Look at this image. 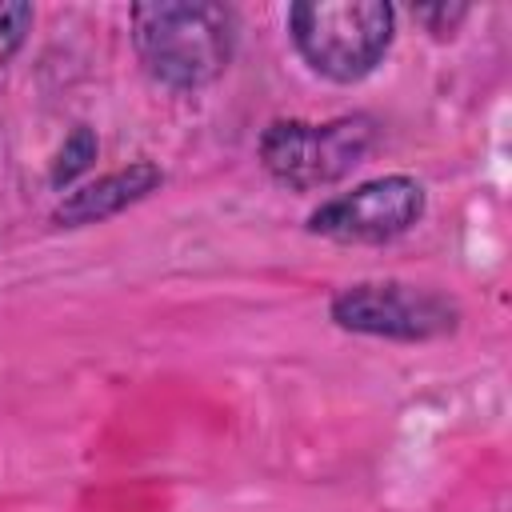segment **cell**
<instances>
[{"label":"cell","instance_id":"7","mask_svg":"<svg viewBox=\"0 0 512 512\" xmlns=\"http://www.w3.org/2000/svg\"><path fill=\"white\" fill-rule=\"evenodd\" d=\"M92 156H96V136H92L88 128H76V132L64 140V148H60V156H56V164H52V188H60V184H68L72 176H80Z\"/></svg>","mask_w":512,"mask_h":512},{"label":"cell","instance_id":"1","mask_svg":"<svg viewBox=\"0 0 512 512\" xmlns=\"http://www.w3.org/2000/svg\"><path fill=\"white\" fill-rule=\"evenodd\" d=\"M132 44L152 80L168 88H204L232 60L236 12L212 0L136 4Z\"/></svg>","mask_w":512,"mask_h":512},{"label":"cell","instance_id":"4","mask_svg":"<svg viewBox=\"0 0 512 512\" xmlns=\"http://www.w3.org/2000/svg\"><path fill=\"white\" fill-rule=\"evenodd\" d=\"M332 320L348 332L384 340H436L456 328L460 312L448 296L400 284V280H360L332 296Z\"/></svg>","mask_w":512,"mask_h":512},{"label":"cell","instance_id":"9","mask_svg":"<svg viewBox=\"0 0 512 512\" xmlns=\"http://www.w3.org/2000/svg\"><path fill=\"white\" fill-rule=\"evenodd\" d=\"M464 16H468V8H448V4H440V8H416V20H424V24L440 20L432 32H452V28H456Z\"/></svg>","mask_w":512,"mask_h":512},{"label":"cell","instance_id":"8","mask_svg":"<svg viewBox=\"0 0 512 512\" xmlns=\"http://www.w3.org/2000/svg\"><path fill=\"white\" fill-rule=\"evenodd\" d=\"M28 28H32V4L0 0V68L20 52Z\"/></svg>","mask_w":512,"mask_h":512},{"label":"cell","instance_id":"6","mask_svg":"<svg viewBox=\"0 0 512 512\" xmlns=\"http://www.w3.org/2000/svg\"><path fill=\"white\" fill-rule=\"evenodd\" d=\"M160 180H164V172L152 160H136L128 168H116V172H108V176H100V180L68 192L60 200V208L52 212V220L56 224H68V228H76V224H100V220L124 212L128 204L144 200L148 192H156Z\"/></svg>","mask_w":512,"mask_h":512},{"label":"cell","instance_id":"2","mask_svg":"<svg viewBox=\"0 0 512 512\" xmlns=\"http://www.w3.org/2000/svg\"><path fill=\"white\" fill-rule=\"evenodd\" d=\"M396 12L380 0H320L292 4L288 32L304 64L336 84L364 80L392 44Z\"/></svg>","mask_w":512,"mask_h":512},{"label":"cell","instance_id":"5","mask_svg":"<svg viewBox=\"0 0 512 512\" xmlns=\"http://www.w3.org/2000/svg\"><path fill=\"white\" fill-rule=\"evenodd\" d=\"M424 216V188L412 176H376L344 196L324 200L308 216V232L340 244H384Z\"/></svg>","mask_w":512,"mask_h":512},{"label":"cell","instance_id":"3","mask_svg":"<svg viewBox=\"0 0 512 512\" xmlns=\"http://www.w3.org/2000/svg\"><path fill=\"white\" fill-rule=\"evenodd\" d=\"M376 124L368 116L312 120H272L260 136V164L284 188L312 192L348 176L372 148Z\"/></svg>","mask_w":512,"mask_h":512}]
</instances>
